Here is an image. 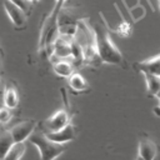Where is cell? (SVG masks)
Masks as SVG:
<instances>
[{"label":"cell","instance_id":"6da1fadb","mask_svg":"<svg viewBox=\"0 0 160 160\" xmlns=\"http://www.w3.org/2000/svg\"><path fill=\"white\" fill-rule=\"evenodd\" d=\"M94 36L98 56L100 58V60L106 64H120L122 60V55L112 42L108 29L102 24H96L94 26Z\"/></svg>","mask_w":160,"mask_h":160},{"label":"cell","instance_id":"7a4b0ae2","mask_svg":"<svg viewBox=\"0 0 160 160\" xmlns=\"http://www.w3.org/2000/svg\"><path fill=\"white\" fill-rule=\"evenodd\" d=\"M64 4V0H58L52 11L50 15L45 19L44 25L41 28L40 32V39H39V50L40 51H46L50 55V50L54 48V42L58 39L59 34V14L61 5Z\"/></svg>","mask_w":160,"mask_h":160},{"label":"cell","instance_id":"3957f363","mask_svg":"<svg viewBox=\"0 0 160 160\" xmlns=\"http://www.w3.org/2000/svg\"><path fill=\"white\" fill-rule=\"evenodd\" d=\"M29 140L38 149L40 159H42V160L55 159L59 155H61L64 151V144L55 142L45 132H41V131L39 132V131L34 130V132L29 136Z\"/></svg>","mask_w":160,"mask_h":160},{"label":"cell","instance_id":"277c9868","mask_svg":"<svg viewBox=\"0 0 160 160\" xmlns=\"http://www.w3.org/2000/svg\"><path fill=\"white\" fill-rule=\"evenodd\" d=\"M35 126H36V124L32 120H24L21 122H18L16 125H14L10 129V132H11V136L14 139V142L25 141L26 139H29V136L34 132Z\"/></svg>","mask_w":160,"mask_h":160},{"label":"cell","instance_id":"5b68a950","mask_svg":"<svg viewBox=\"0 0 160 160\" xmlns=\"http://www.w3.org/2000/svg\"><path fill=\"white\" fill-rule=\"evenodd\" d=\"M69 122H70V120H69L68 111L64 109H60V110L55 111L51 116H49L45 120L44 125H45L46 131H56V130H60L61 128L66 126Z\"/></svg>","mask_w":160,"mask_h":160},{"label":"cell","instance_id":"8992f818","mask_svg":"<svg viewBox=\"0 0 160 160\" xmlns=\"http://www.w3.org/2000/svg\"><path fill=\"white\" fill-rule=\"evenodd\" d=\"M4 9L9 16V19L11 20V22L18 26V28H21L25 21H26V12L19 8L16 4H14L11 0H5L4 1Z\"/></svg>","mask_w":160,"mask_h":160},{"label":"cell","instance_id":"52a82bcc","mask_svg":"<svg viewBox=\"0 0 160 160\" xmlns=\"http://www.w3.org/2000/svg\"><path fill=\"white\" fill-rule=\"evenodd\" d=\"M45 134L51 140H54L55 142L65 144L68 141H71L75 138V128H74V125H71L69 122L66 126L61 128L60 130H56V131H46Z\"/></svg>","mask_w":160,"mask_h":160},{"label":"cell","instance_id":"ba28073f","mask_svg":"<svg viewBox=\"0 0 160 160\" xmlns=\"http://www.w3.org/2000/svg\"><path fill=\"white\" fill-rule=\"evenodd\" d=\"M158 155V146L150 139H142L139 142V154L138 158L142 160H152Z\"/></svg>","mask_w":160,"mask_h":160},{"label":"cell","instance_id":"9c48e42d","mask_svg":"<svg viewBox=\"0 0 160 160\" xmlns=\"http://www.w3.org/2000/svg\"><path fill=\"white\" fill-rule=\"evenodd\" d=\"M141 72H151L160 76V54L139 62Z\"/></svg>","mask_w":160,"mask_h":160},{"label":"cell","instance_id":"30bf717a","mask_svg":"<svg viewBox=\"0 0 160 160\" xmlns=\"http://www.w3.org/2000/svg\"><path fill=\"white\" fill-rule=\"evenodd\" d=\"M12 144H14V139L11 136L10 130H1L0 131V159H5Z\"/></svg>","mask_w":160,"mask_h":160},{"label":"cell","instance_id":"8fae6325","mask_svg":"<svg viewBox=\"0 0 160 160\" xmlns=\"http://www.w3.org/2000/svg\"><path fill=\"white\" fill-rule=\"evenodd\" d=\"M2 104L4 106L14 110L19 104V94L15 88H8L2 96Z\"/></svg>","mask_w":160,"mask_h":160},{"label":"cell","instance_id":"7c38bea8","mask_svg":"<svg viewBox=\"0 0 160 160\" xmlns=\"http://www.w3.org/2000/svg\"><path fill=\"white\" fill-rule=\"evenodd\" d=\"M25 150H26V146H25V141H18V142H14L10 148V150L8 151L5 159H11V160H18V159H21L25 154Z\"/></svg>","mask_w":160,"mask_h":160},{"label":"cell","instance_id":"4fadbf2b","mask_svg":"<svg viewBox=\"0 0 160 160\" xmlns=\"http://www.w3.org/2000/svg\"><path fill=\"white\" fill-rule=\"evenodd\" d=\"M146 81V89L151 95H155L160 89V76L151 72H142Z\"/></svg>","mask_w":160,"mask_h":160},{"label":"cell","instance_id":"5bb4252c","mask_svg":"<svg viewBox=\"0 0 160 160\" xmlns=\"http://www.w3.org/2000/svg\"><path fill=\"white\" fill-rule=\"evenodd\" d=\"M69 85L71 86V89L76 90V91H81V90H85L88 89V82L86 80L84 79V76H81L80 74L78 72H72L70 76H69Z\"/></svg>","mask_w":160,"mask_h":160},{"label":"cell","instance_id":"9a60e30c","mask_svg":"<svg viewBox=\"0 0 160 160\" xmlns=\"http://www.w3.org/2000/svg\"><path fill=\"white\" fill-rule=\"evenodd\" d=\"M54 71L62 78H69L72 74V66L69 61L65 60H59L54 64Z\"/></svg>","mask_w":160,"mask_h":160},{"label":"cell","instance_id":"2e32d148","mask_svg":"<svg viewBox=\"0 0 160 160\" xmlns=\"http://www.w3.org/2000/svg\"><path fill=\"white\" fill-rule=\"evenodd\" d=\"M11 118H12L11 109H9V108H6V106L0 108V125L9 122Z\"/></svg>","mask_w":160,"mask_h":160},{"label":"cell","instance_id":"e0dca14e","mask_svg":"<svg viewBox=\"0 0 160 160\" xmlns=\"http://www.w3.org/2000/svg\"><path fill=\"white\" fill-rule=\"evenodd\" d=\"M14 4H16L19 8H21L26 14L30 12L31 6H32V1L31 0H11Z\"/></svg>","mask_w":160,"mask_h":160},{"label":"cell","instance_id":"ac0fdd59","mask_svg":"<svg viewBox=\"0 0 160 160\" xmlns=\"http://www.w3.org/2000/svg\"><path fill=\"white\" fill-rule=\"evenodd\" d=\"M155 96H156V98H158V99L160 100V89H159V91H158V92L155 94Z\"/></svg>","mask_w":160,"mask_h":160},{"label":"cell","instance_id":"d6986e66","mask_svg":"<svg viewBox=\"0 0 160 160\" xmlns=\"http://www.w3.org/2000/svg\"><path fill=\"white\" fill-rule=\"evenodd\" d=\"M159 6H160V0H159Z\"/></svg>","mask_w":160,"mask_h":160},{"label":"cell","instance_id":"ffe728a7","mask_svg":"<svg viewBox=\"0 0 160 160\" xmlns=\"http://www.w3.org/2000/svg\"><path fill=\"white\" fill-rule=\"evenodd\" d=\"M31 1H36V0H31Z\"/></svg>","mask_w":160,"mask_h":160},{"label":"cell","instance_id":"44dd1931","mask_svg":"<svg viewBox=\"0 0 160 160\" xmlns=\"http://www.w3.org/2000/svg\"><path fill=\"white\" fill-rule=\"evenodd\" d=\"M159 106H160V104H159Z\"/></svg>","mask_w":160,"mask_h":160}]
</instances>
